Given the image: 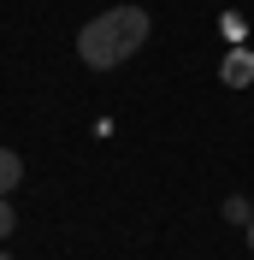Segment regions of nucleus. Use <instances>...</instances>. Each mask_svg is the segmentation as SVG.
I'll return each mask as SVG.
<instances>
[{"label": "nucleus", "mask_w": 254, "mask_h": 260, "mask_svg": "<svg viewBox=\"0 0 254 260\" xmlns=\"http://www.w3.org/2000/svg\"><path fill=\"white\" fill-rule=\"evenodd\" d=\"M142 42H148V12L142 6H112V12H101L95 24L77 30V59L89 71H112V65H124Z\"/></svg>", "instance_id": "obj_1"}, {"label": "nucleus", "mask_w": 254, "mask_h": 260, "mask_svg": "<svg viewBox=\"0 0 254 260\" xmlns=\"http://www.w3.org/2000/svg\"><path fill=\"white\" fill-rule=\"evenodd\" d=\"M18 183H24V160H18L12 148H0V195H12Z\"/></svg>", "instance_id": "obj_3"}, {"label": "nucleus", "mask_w": 254, "mask_h": 260, "mask_svg": "<svg viewBox=\"0 0 254 260\" xmlns=\"http://www.w3.org/2000/svg\"><path fill=\"white\" fill-rule=\"evenodd\" d=\"M248 254H254V219H248Z\"/></svg>", "instance_id": "obj_6"}, {"label": "nucleus", "mask_w": 254, "mask_h": 260, "mask_svg": "<svg viewBox=\"0 0 254 260\" xmlns=\"http://www.w3.org/2000/svg\"><path fill=\"white\" fill-rule=\"evenodd\" d=\"M219 77L231 83V89H242V83H254V53H242V48H237L231 59L219 65Z\"/></svg>", "instance_id": "obj_2"}, {"label": "nucleus", "mask_w": 254, "mask_h": 260, "mask_svg": "<svg viewBox=\"0 0 254 260\" xmlns=\"http://www.w3.org/2000/svg\"><path fill=\"white\" fill-rule=\"evenodd\" d=\"M0 260H12V254H0Z\"/></svg>", "instance_id": "obj_7"}, {"label": "nucleus", "mask_w": 254, "mask_h": 260, "mask_svg": "<svg viewBox=\"0 0 254 260\" xmlns=\"http://www.w3.org/2000/svg\"><path fill=\"white\" fill-rule=\"evenodd\" d=\"M12 231H18V213H12V201H6V195H0V243H6Z\"/></svg>", "instance_id": "obj_5"}, {"label": "nucleus", "mask_w": 254, "mask_h": 260, "mask_svg": "<svg viewBox=\"0 0 254 260\" xmlns=\"http://www.w3.org/2000/svg\"><path fill=\"white\" fill-rule=\"evenodd\" d=\"M225 219H231V225H248V219H254L248 195H225Z\"/></svg>", "instance_id": "obj_4"}]
</instances>
